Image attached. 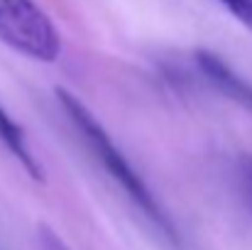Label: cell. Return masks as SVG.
Returning a JSON list of instances; mask_svg holds the SVG:
<instances>
[{
	"mask_svg": "<svg viewBox=\"0 0 252 250\" xmlns=\"http://www.w3.org/2000/svg\"><path fill=\"white\" fill-rule=\"evenodd\" d=\"M57 98H59V106L66 113L69 123L79 133L86 150L95 157V162L103 167L105 174L123 189V194L135 204V209L159 231V236H164L171 246H179V233H176L169 214L162 209V204L157 201L152 189L145 184V179L137 174V169L130 165V160L123 155V150L115 145V140L108 135V130L95 120V115L86 108L71 91L57 88Z\"/></svg>",
	"mask_w": 252,
	"mask_h": 250,
	"instance_id": "1",
	"label": "cell"
},
{
	"mask_svg": "<svg viewBox=\"0 0 252 250\" xmlns=\"http://www.w3.org/2000/svg\"><path fill=\"white\" fill-rule=\"evenodd\" d=\"M0 42L44 64L62 54V35L34 0H0Z\"/></svg>",
	"mask_w": 252,
	"mask_h": 250,
	"instance_id": "2",
	"label": "cell"
},
{
	"mask_svg": "<svg viewBox=\"0 0 252 250\" xmlns=\"http://www.w3.org/2000/svg\"><path fill=\"white\" fill-rule=\"evenodd\" d=\"M196 64H198L201 74L213 83V88H218L223 96H228L240 108H245L248 113H252V83L250 81H245L240 74H235L213 52H196Z\"/></svg>",
	"mask_w": 252,
	"mask_h": 250,
	"instance_id": "3",
	"label": "cell"
},
{
	"mask_svg": "<svg viewBox=\"0 0 252 250\" xmlns=\"http://www.w3.org/2000/svg\"><path fill=\"white\" fill-rule=\"evenodd\" d=\"M0 143L7 147V152L20 162V167L37 181H44V169L39 165V160L32 155L30 145H27V138H25V130L20 128V123L2 108L0 103Z\"/></svg>",
	"mask_w": 252,
	"mask_h": 250,
	"instance_id": "4",
	"label": "cell"
},
{
	"mask_svg": "<svg viewBox=\"0 0 252 250\" xmlns=\"http://www.w3.org/2000/svg\"><path fill=\"white\" fill-rule=\"evenodd\" d=\"M238 22L252 30V0H218Z\"/></svg>",
	"mask_w": 252,
	"mask_h": 250,
	"instance_id": "5",
	"label": "cell"
},
{
	"mask_svg": "<svg viewBox=\"0 0 252 250\" xmlns=\"http://www.w3.org/2000/svg\"><path fill=\"white\" fill-rule=\"evenodd\" d=\"M238 179H240V191L252 209V157H240L238 160Z\"/></svg>",
	"mask_w": 252,
	"mask_h": 250,
	"instance_id": "6",
	"label": "cell"
},
{
	"mask_svg": "<svg viewBox=\"0 0 252 250\" xmlns=\"http://www.w3.org/2000/svg\"><path fill=\"white\" fill-rule=\"evenodd\" d=\"M0 250H2V248H0Z\"/></svg>",
	"mask_w": 252,
	"mask_h": 250,
	"instance_id": "7",
	"label": "cell"
}]
</instances>
